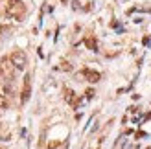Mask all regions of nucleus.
<instances>
[{
  "label": "nucleus",
  "mask_w": 151,
  "mask_h": 149,
  "mask_svg": "<svg viewBox=\"0 0 151 149\" xmlns=\"http://www.w3.org/2000/svg\"><path fill=\"white\" fill-rule=\"evenodd\" d=\"M32 77L30 76H26L24 77V88H22V96H20V101L22 103H26V101L30 100V96H32Z\"/></svg>",
  "instance_id": "3"
},
{
  "label": "nucleus",
  "mask_w": 151,
  "mask_h": 149,
  "mask_svg": "<svg viewBox=\"0 0 151 149\" xmlns=\"http://www.w3.org/2000/svg\"><path fill=\"white\" fill-rule=\"evenodd\" d=\"M92 96H94V90H92V88H88V90H87V98H88V100H90Z\"/></svg>",
  "instance_id": "7"
},
{
  "label": "nucleus",
  "mask_w": 151,
  "mask_h": 149,
  "mask_svg": "<svg viewBox=\"0 0 151 149\" xmlns=\"http://www.w3.org/2000/svg\"><path fill=\"white\" fill-rule=\"evenodd\" d=\"M85 46H87L88 50H96V48H98V44H96V39H94V37H87V39H85Z\"/></svg>",
  "instance_id": "5"
},
{
  "label": "nucleus",
  "mask_w": 151,
  "mask_h": 149,
  "mask_svg": "<svg viewBox=\"0 0 151 149\" xmlns=\"http://www.w3.org/2000/svg\"><path fill=\"white\" fill-rule=\"evenodd\" d=\"M148 149H149V147H148Z\"/></svg>",
  "instance_id": "10"
},
{
  "label": "nucleus",
  "mask_w": 151,
  "mask_h": 149,
  "mask_svg": "<svg viewBox=\"0 0 151 149\" xmlns=\"http://www.w3.org/2000/svg\"><path fill=\"white\" fill-rule=\"evenodd\" d=\"M24 6H22L20 0H9V6H7V15L15 18H20L24 15Z\"/></svg>",
  "instance_id": "1"
},
{
  "label": "nucleus",
  "mask_w": 151,
  "mask_h": 149,
  "mask_svg": "<svg viewBox=\"0 0 151 149\" xmlns=\"http://www.w3.org/2000/svg\"><path fill=\"white\" fill-rule=\"evenodd\" d=\"M4 76V70H2V66H0V77H2Z\"/></svg>",
  "instance_id": "9"
},
{
  "label": "nucleus",
  "mask_w": 151,
  "mask_h": 149,
  "mask_svg": "<svg viewBox=\"0 0 151 149\" xmlns=\"http://www.w3.org/2000/svg\"><path fill=\"white\" fill-rule=\"evenodd\" d=\"M65 98H67V101H68V103H74V92H72L70 88H67V90H65Z\"/></svg>",
  "instance_id": "6"
},
{
  "label": "nucleus",
  "mask_w": 151,
  "mask_h": 149,
  "mask_svg": "<svg viewBox=\"0 0 151 149\" xmlns=\"http://www.w3.org/2000/svg\"><path fill=\"white\" fill-rule=\"evenodd\" d=\"M81 74H83V76L87 77V81H90V83H98V81L102 79L100 72H96V70H90V68H85Z\"/></svg>",
  "instance_id": "4"
},
{
  "label": "nucleus",
  "mask_w": 151,
  "mask_h": 149,
  "mask_svg": "<svg viewBox=\"0 0 151 149\" xmlns=\"http://www.w3.org/2000/svg\"><path fill=\"white\" fill-rule=\"evenodd\" d=\"M9 59H11V63H13L18 70H22L26 66V55H24V52H20V50H15V52L11 53Z\"/></svg>",
  "instance_id": "2"
},
{
  "label": "nucleus",
  "mask_w": 151,
  "mask_h": 149,
  "mask_svg": "<svg viewBox=\"0 0 151 149\" xmlns=\"http://www.w3.org/2000/svg\"><path fill=\"white\" fill-rule=\"evenodd\" d=\"M61 68H63V70H72V66L68 65V63H63V66H61Z\"/></svg>",
  "instance_id": "8"
}]
</instances>
